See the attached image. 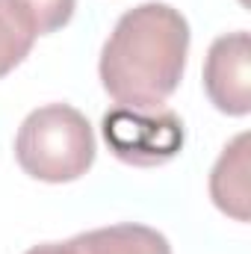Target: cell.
Instances as JSON below:
<instances>
[{
	"instance_id": "8992f818",
	"label": "cell",
	"mask_w": 251,
	"mask_h": 254,
	"mask_svg": "<svg viewBox=\"0 0 251 254\" xmlns=\"http://www.w3.org/2000/svg\"><path fill=\"white\" fill-rule=\"evenodd\" d=\"M65 254H172L169 240L148 225H110L71 237L63 243Z\"/></svg>"
},
{
	"instance_id": "ba28073f",
	"label": "cell",
	"mask_w": 251,
	"mask_h": 254,
	"mask_svg": "<svg viewBox=\"0 0 251 254\" xmlns=\"http://www.w3.org/2000/svg\"><path fill=\"white\" fill-rule=\"evenodd\" d=\"M15 3L30 15L36 36H48V33L63 30L71 21L74 6H77V0H15Z\"/></svg>"
},
{
	"instance_id": "9c48e42d",
	"label": "cell",
	"mask_w": 251,
	"mask_h": 254,
	"mask_svg": "<svg viewBox=\"0 0 251 254\" xmlns=\"http://www.w3.org/2000/svg\"><path fill=\"white\" fill-rule=\"evenodd\" d=\"M27 254H65V249H63V243H45V246L30 249Z\"/></svg>"
},
{
	"instance_id": "6da1fadb",
	"label": "cell",
	"mask_w": 251,
	"mask_h": 254,
	"mask_svg": "<svg viewBox=\"0 0 251 254\" xmlns=\"http://www.w3.org/2000/svg\"><path fill=\"white\" fill-rule=\"evenodd\" d=\"M189 54V24L169 3L125 12L101 51V83L130 110H160L181 86Z\"/></svg>"
},
{
	"instance_id": "277c9868",
	"label": "cell",
	"mask_w": 251,
	"mask_h": 254,
	"mask_svg": "<svg viewBox=\"0 0 251 254\" xmlns=\"http://www.w3.org/2000/svg\"><path fill=\"white\" fill-rule=\"evenodd\" d=\"M204 92L225 116L251 113V39L246 30L219 36L204 60Z\"/></svg>"
},
{
	"instance_id": "7a4b0ae2",
	"label": "cell",
	"mask_w": 251,
	"mask_h": 254,
	"mask_svg": "<svg viewBox=\"0 0 251 254\" xmlns=\"http://www.w3.org/2000/svg\"><path fill=\"white\" fill-rule=\"evenodd\" d=\"M95 151L92 125L68 104L33 110L15 136L18 166L45 184H68L83 178L95 163Z\"/></svg>"
},
{
	"instance_id": "3957f363",
	"label": "cell",
	"mask_w": 251,
	"mask_h": 254,
	"mask_svg": "<svg viewBox=\"0 0 251 254\" xmlns=\"http://www.w3.org/2000/svg\"><path fill=\"white\" fill-rule=\"evenodd\" d=\"M110 151L139 169L163 166L184 148V125L172 110H130L116 107L101 122Z\"/></svg>"
},
{
	"instance_id": "5b68a950",
	"label": "cell",
	"mask_w": 251,
	"mask_h": 254,
	"mask_svg": "<svg viewBox=\"0 0 251 254\" xmlns=\"http://www.w3.org/2000/svg\"><path fill=\"white\" fill-rule=\"evenodd\" d=\"M210 198L225 216L249 222V133L234 136L216 160L210 172Z\"/></svg>"
},
{
	"instance_id": "52a82bcc",
	"label": "cell",
	"mask_w": 251,
	"mask_h": 254,
	"mask_svg": "<svg viewBox=\"0 0 251 254\" xmlns=\"http://www.w3.org/2000/svg\"><path fill=\"white\" fill-rule=\"evenodd\" d=\"M36 42V27L30 15L15 0H0V77L27 60Z\"/></svg>"
}]
</instances>
